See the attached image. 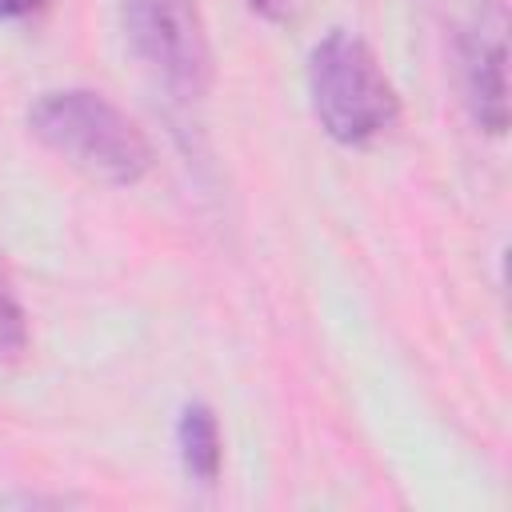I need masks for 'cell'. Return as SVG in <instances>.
I'll use <instances>...</instances> for the list:
<instances>
[{
	"instance_id": "6da1fadb",
	"label": "cell",
	"mask_w": 512,
	"mask_h": 512,
	"mask_svg": "<svg viewBox=\"0 0 512 512\" xmlns=\"http://www.w3.org/2000/svg\"><path fill=\"white\" fill-rule=\"evenodd\" d=\"M28 128L44 148L104 184H136L152 168V148L136 120L88 88L44 92L28 108Z\"/></svg>"
},
{
	"instance_id": "7a4b0ae2",
	"label": "cell",
	"mask_w": 512,
	"mask_h": 512,
	"mask_svg": "<svg viewBox=\"0 0 512 512\" xmlns=\"http://www.w3.org/2000/svg\"><path fill=\"white\" fill-rule=\"evenodd\" d=\"M308 92L320 128L340 144H368L384 136L396 116L400 100L392 80L384 76L380 60L356 32H328L308 56Z\"/></svg>"
},
{
	"instance_id": "3957f363",
	"label": "cell",
	"mask_w": 512,
	"mask_h": 512,
	"mask_svg": "<svg viewBox=\"0 0 512 512\" xmlns=\"http://www.w3.org/2000/svg\"><path fill=\"white\" fill-rule=\"evenodd\" d=\"M120 20L136 60L176 100H200L208 92L212 52L196 0H120Z\"/></svg>"
},
{
	"instance_id": "277c9868",
	"label": "cell",
	"mask_w": 512,
	"mask_h": 512,
	"mask_svg": "<svg viewBox=\"0 0 512 512\" xmlns=\"http://www.w3.org/2000/svg\"><path fill=\"white\" fill-rule=\"evenodd\" d=\"M508 12L500 0H472L468 16L460 20L456 52L464 96L480 128L500 136L508 128Z\"/></svg>"
},
{
	"instance_id": "5b68a950",
	"label": "cell",
	"mask_w": 512,
	"mask_h": 512,
	"mask_svg": "<svg viewBox=\"0 0 512 512\" xmlns=\"http://www.w3.org/2000/svg\"><path fill=\"white\" fill-rule=\"evenodd\" d=\"M176 444H180V460H184L188 476H196L204 484L216 480L220 456H224V440H220V424H216L212 408L188 404L180 412V424H176Z\"/></svg>"
},
{
	"instance_id": "8992f818",
	"label": "cell",
	"mask_w": 512,
	"mask_h": 512,
	"mask_svg": "<svg viewBox=\"0 0 512 512\" xmlns=\"http://www.w3.org/2000/svg\"><path fill=\"white\" fill-rule=\"evenodd\" d=\"M28 344V324L20 304L12 300L8 284H4V268H0V352H20Z\"/></svg>"
},
{
	"instance_id": "52a82bcc",
	"label": "cell",
	"mask_w": 512,
	"mask_h": 512,
	"mask_svg": "<svg viewBox=\"0 0 512 512\" xmlns=\"http://www.w3.org/2000/svg\"><path fill=\"white\" fill-rule=\"evenodd\" d=\"M40 8H48V0H0V20H24Z\"/></svg>"
},
{
	"instance_id": "ba28073f",
	"label": "cell",
	"mask_w": 512,
	"mask_h": 512,
	"mask_svg": "<svg viewBox=\"0 0 512 512\" xmlns=\"http://www.w3.org/2000/svg\"><path fill=\"white\" fill-rule=\"evenodd\" d=\"M256 12H264L268 20H284L288 16V0H252Z\"/></svg>"
}]
</instances>
